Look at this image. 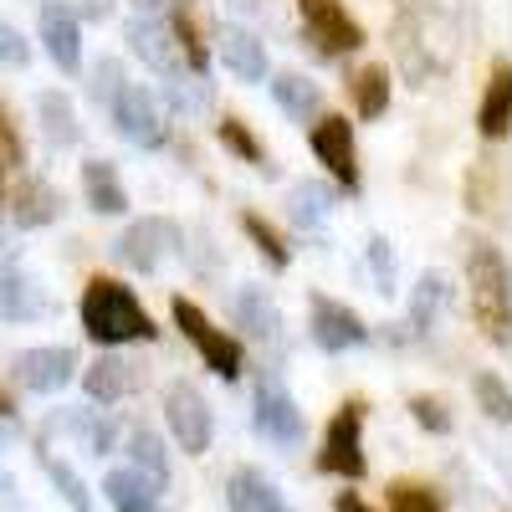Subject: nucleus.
Here are the masks:
<instances>
[{
    "label": "nucleus",
    "mask_w": 512,
    "mask_h": 512,
    "mask_svg": "<svg viewBox=\"0 0 512 512\" xmlns=\"http://www.w3.org/2000/svg\"><path fill=\"white\" fill-rule=\"evenodd\" d=\"M231 313H236V323L246 328V338H256V344H267V349L282 344V313H277V303H272L267 287H256V282L236 287Z\"/></svg>",
    "instance_id": "nucleus-16"
},
{
    "label": "nucleus",
    "mask_w": 512,
    "mask_h": 512,
    "mask_svg": "<svg viewBox=\"0 0 512 512\" xmlns=\"http://www.w3.org/2000/svg\"><path fill=\"white\" fill-rule=\"evenodd\" d=\"M466 282H472L477 328L492 338V349L512 344V267L497 241H477L466 251Z\"/></svg>",
    "instance_id": "nucleus-2"
},
{
    "label": "nucleus",
    "mask_w": 512,
    "mask_h": 512,
    "mask_svg": "<svg viewBox=\"0 0 512 512\" xmlns=\"http://www.w3.org/2000/svg\"><path fill=\"white\" fill-rule=\"evenodd\" d=\"M313 154L349 195H359V149H354V123L349 118H338V113L318 118L313 123Z\"/></svg>",
    "instance_id": "nucleus-11"
},
{
    "label": "nucleus",
    "mask_w": 512,
    "mask_h": 512,
    "mask_svg": "<svg viewBox=\"0 0 512 512\" xmlns=\"http://www.w3.org/2000/svg\"><path fill=\"white\" fill-rule=\"evenodd\" d=\"M338 512H374L364 497H354V492H344V497H338Z\"/></svg>",
    "instance_id": "nucleus-42"
},
{
    "label": "nucleus",
    "mask_w": 512,
    "mask_h": 512,
    "mask_svg": "<svg viewBox=\"0 0 512 512\" xmlns=\"http://www.w3.org/2000/svg\"><path fill=\"white\" fill-rule=\"evenodd\" d=\"M472 395H477V405H482V415H487V420H497V425H507V420H512V395H507V384H502L497 374H487V369H482V374L472 379Z\"/></svg>",
    "instance_id": "nucleus-34"
},
{
    "label": "nucleus",
    "mask_w": 512,
    "mask_h": 512,
    "mask_svg": "<svg viewBox=\"0 0 512 512\" xmlns=\"http://www.w3.org/2000/svg\"><path fill=\"white\" fill-rule=\"evenodd\" d=\"M72 374H77V354L67 344H41L16 354V384L31 395H57L62 384H72Z\"/></svg>",
    "instance_id": "nucleus-13"
},
{
    "label": "nucleus",
    "mask_w": 512,
    "mask_h": 512,
    "mask_svg": "<svg viewBox=\"0 0 512 512\" xmlns=\"http://www.w3.org/2000/svg\"><path fill=\"white\" fill-rule=\"evenodd\" d=\"M123 41H128V52H134V57H139V62H144V67H149L159 82H169V77L190 72L164 21H144V16H134V21L123 26Z\"/></svg>",
    "instance_id": "nucleus-12"
},
{
    "label": "nucleus",
    "mask_w": 512,
    "mask_h": 512,
    "mask_svg": "<svg viewBox=\"0 0 512 512\" xmlns=\"http://www.w3.org/2000/svg\"><path fill=\"white\" fill-rule=\"evenodd\" d=\"M226 502H231V512H287L277 482L267 472H256V466H236L226 477Z\"/></svg>",
    "instance_id": "nucleus-19"
},
{
    "label": "nucleus",
    "mask_w": 512,
    "mask_h": 512,
    "mask_svg": "<svg viewBox=\"0 0 512 512\" xmlns=\"http://www.w3.org/2000/svg\"><path fill=\"white\" fill-rule=\"evenodd\" d=\"M128 461H134V472L149 482V487H169V456H164V441L154 431H134L128 436Z\"/></svg>",
    "instance_id": "nucleus-30"
},
{
    "label": "nucleus",
    "mask_w": 512,
    "mask_h": 512,
    "mask_svg": "<svg viewBox=\"0 0 512 512\" xmlns=\"http://www.w3.org/2000/svg\"><path fill=\"white\" fill-rule=\"evenodd\" d=\"M364 267L374 272V292L379 297H395L400 292V267H395V246L384 236H369L364 241Z\"/></svg>",
    "instance_id": "nucleus-32"
},
{
    "label": "nucleus",
    "mask_w": 512,
    "mask_h": 512,
    "mask_svg": "<svg viewBox=\"0 0 512 512\" xmlns=\"http://www.w3.org/2000/svg\"><path fill=\"white\" fill-rule=\"evenodd\" d=\"M144 21H169V16H180V11H190V0H128Z\"/></svg>",
    "instance_id": "nucleus-40"
},
{
    "label": "nucleus",
    "mask_w": 512,
    "mask_h": 512,
    "mask_svg": "<svg viewBox=\"0 0 512 512\" xmlns=\"http://www.w3.org/2000/svg\"><path fill=\"white\" fill-rule=\"evenodd\" d=\"M41 466H47V477H52V487H57V492L67 497V507H72V512H93V497H88V487H82V477L72 472L67 461L47 456V461H41Z\"/></svg>",
    "instance_id": "nucleus-35"
},
{
    "label": "nucleus",
    "mask_w": 512,
    "mask_h": 512,
    "mask_svg": "<svg viewBox=\"0 0 512 512\" xmlns=\"http://www.w3.org/2000/svg\"><path fill=\"white\" fill-rule=\"evenodd\" d=\"M303 11V41L318 57H349L364 47V26L344 11V0H297Z\"/></svg>",
    "instance_id": "nucleus-4"
},
{
    "label": "nucleus",
    "mask_w": 512,
    "mask_h": 512,
    "mask_svg": "<svg viewBox=\"0 0 512 512\" xmlns=\"http://www.w3.org/2000/svg\"><path fill=\"white\" fill-rule=\"evenodd\" d=\"M0 62H6V67H26L31 62V41L6 16H0Z\"/></svg>",
    "instance_id": "nucleus-39"
},
{
    "label": "nucleus",
    "mask_w": 512,
    "mask_h": 512,
    "mask_svg": "<svg viewBox=\"0 0 512 512\" xmlns=\"http://www.w3.org/2000/svg\"><path fill=\"white\" fill-rule=\"evenodd\" d=\"M52 313V297L41 292L26 272L0 267V323H36Z\"/></svg>",
    "instance_id": "nucleus-18"
},
{
    "label": "nucleus",
    "mask_w": 512,
    "mask_h": 512,
    "mask_svg": "<svg viewBox=\"0 0 512 512\" xmlns=\"http://www.w3.org/2000/svg\"><path fill=\"white\" fill-rule=\"evenodd\" d=\"M36 118H41V134H47L52 149H72L82 139V123H77V108L67 93L47 88V93H36Z\"/></svg>",
    "instance_id": "nucleus-25"
},
{
    "label": "nucleus",
    "mask_w": 512,
    "mask_h": 512,
    "mask_svg": "<svg viewBox=\"0 0 512 512\" xmlns=\"http://www.w3.org/2000/svg\"><path fill=\"white\" fill-rule=\"evenodd\" d=\"M308 328H313V344H318L323 354H349V349H364V344H369V323H364L349 303L328 297V292H313Z\"/></svg>",
    "instance_id": "nucleus-9"
},
{
    "label": "nucleus",
    "mask_w": 512,
    "mask_h": 512,
    "mask_svg": "<svg viewBox=\"0 0 512 512\" xmlns=\"http://www.w3.org/2000/svg\"><path fill=\"white\" fill-rule=\"evenodd\" d=\"M113 11V0H82V11H77V21H103Z\"/></svg>",
    "instance_id": "nucleus-41"
},
{
    "label": "nucleus",
    "mask_w": 512,
    "mask_h": 512,
    "mask_svg": "<svg viewBox=\"0 0 512 512\" xmlns=\"http://www.w3.org/2000/svg\"><path fill=\"white\" fill-rule=\"evenodd\" d=\"M451 308V282L441 277V272H425L415 287H410V313H405V328L415 333V338H425L436 328V318Z\"/></svg>",
    "instance_id": "nucleus-22"
},
{
    "label": "nucleus",
    "mask_w": 512,
    "mask_h": 512,
    "mask_svg": "<svg viewBox=\"0 0 512 512\" xmlns=\"http://www.w3.org/2000/svg\"><path fill=\"white\" fill-rule=\"evenodd\" d=\"M251 425H256V436H267L272 446H297L303 441V410H297V400L287 395V384L277 374H262L256 379V395H251Z\"/></svg>",
    "instance_id": "nucleus-6"
},
{
    "label": "nucleus",
    "mask_w": 512,
    "mask_h": 512,
    "mask_svg": "<svg viewBox=\"0 0 512 512\" xmlns=\"http://www.w3.org/2000/svg\"><path fill=\"white\" fill-rule=\"evenodd\" d=\"M123 88H128V72H123V62H118V57H103V62L93 67V98H98V103H113Z\"/></svg>",
    "instance_id": "nucleus-38"
},
{
    "label": "nucleus",
    "mask_w": 512,
    "mask_h": 512,
    "mask_svg": "<svg viewBox=\"0 0 512 512\" xmlns=\"http://www.w3.org/2000/svg\"><path fill=\"white\" fill-rule=\"evenodd\" d=\"M169 313H175V328L205 354V369H216L226 384H236V379L246 374V349H241V338L221 333L216 323H210V318L190 303V297H175V303H169Z\"/></svg>",
    "instance_id": "nucleus-3"
},
{
    "label": "nucleus",
    "mask_w": 512,
    "mask_h": 512,
    "mask_svg": "<svg viewBox=\"0 0 512 512\" xmlns=\"http://www.w3.org/2000/svg\"><path fill=\"white\" fill-rule=\"evenodd\" d=\"M0 415H11V400L6 395H0Z\"/></svg>",
    "instance_id": "nucleus-43"
},
{
    "label": "nucleus",
    "mask_w": 512,
    "mask_h": 512,
    "mask_svg": "<svg viewBox=\"0 0 512 512\" xmlns=\"http://www.w3.org/2000/svg\"><path fill=\"white\" fill-rule=\"evenodd\" d=\"M41 436H72L77 446H88L93 456H108L113 451V425L108 420H93L88 410H57L47 425H41Z\"/></svg>",
    "instance_id": "nucleus-24"
},
{
    "label": "nucleus",
    "mask_w": 512,
    "mask_h": 512,
    "mask_svg": "<svg viewBox=\"0 0 512 512\" xmlns=\"http://www.w3.org/2000/svg\"><path fill=\"white\" fill-rule=\"evenodd\" d=\"M82 195H88L98 216H123L128 210V190L108 159H82Z\"/></svg>",
    "instance_id": "nucleus-23"
},
{
    "label": "nucleus",
    "mask_w": 512,
    "mask_h": 512,
    "mask_svg": "<svg viewBox=\"0 0 512 512\" xmlns=\"http://www.w3.org/2000/svg\"><path fill=\"white\" fill-rule=\"evenodd\" d=\"M103 492H108V502L118 512H159V487H149L134 466H113Z\"/></svg>",
    "instance_id": "nucleus-28"
},
{
    "label": "nucleus",
    "mask_w": 512,
    "mask_h": 512,
    "mask_svg": "<svg viewBox=\"0 0 512 512\" xmlns=\"http://www.w3.org/2000/svg\"><path fill=\"white\" fill-rule=\"evenodd\" d=\"M390 512H446L441 497L425 487V482H390Z\"/></svg>",
    "instance_id": "nucleus-36"
},
{
    "label": "nucleus",
    "mask_w": 512,
    "mask_h": 512,
    "mask_svg": "<svg viewBox=\"0 0 512 512\" xmlns=\"http://www.w3.org/2000/svg\"><path fill=\"white\" fill-rule=\"evenodd\" d=\"M477 128L487 139H507V128H512V67L507 57L492 62L487 72V93H482V108H477Z\"/></svg>",
    "instance_id": "nucleus-20"
},
{
    "label": "nucleus",
    "mask_w": 512,
    "mask_h": 512,
    "mask_svg": "<svg viewBox=\"0 0 512 512\" xmlns=\"http://www.w3.org/2000/svg\"><path fill=\"white\" fill-rule=\"evenodd\" d=\"M180 246V226L175 221H164V216H144L134 226H123V236L113 241V256L128 267V272H144L154 277L164 267V256Z\"/></svg>",
    "instance_id": "nucleus-8"
},
{
    "label": "nucleus",
    "mask_w": 512,
    "mask_h": 512,
    "mask_svg": "<svg viewBox=\"0 0 512 512\" xmlns=\"http://www.w3.org/2000/svg\"><path fill=\"white\" fill-rule=\"evenodd\" d=\"M82 333L103 349H123V344H154L159 328L144 313V303L134 297V287H123L113 277H93L82 287V303H77Z\"/></svg>",
    "instance_id": "nucleus-1"
},
{
    "label": "nucleus",
    "mask_w": 512,
    "mask_h": 512,
    "mask_svg": "<svg viewBox=\"0 0 512 512\" xmlns=\"http://www.w3.org/2000/svg\"><path fill=\"white\" fill-rule=\"evenodd\" d=\"M41 47H47V57L62 72L82 67V21H77L72 6H62V0H47V6H41Z\"/></svg>",
    "instance_id": "nucleus-15"
},
{
    "label": "nucleus",
    "mask_w": 512,
    "mask_h": 512,
    "mask_svg": "<svg viewBox=\"0 0 512 512\" xmlns=\"http://www.w3.org/2000/svg\"><path fill=\"white\" fill-rule=\"evenodd\" d=\"M216 36H221V62L231 67V77H236V82H262V77L272 72L267 47H262V36H256V31H246V26L226 21Z\"/></svg>",
    "instance_id": "nucleus-17"
},
{
    "label": "nucleus",
    "mask_w": 512,
    "mask_h": 512,
    "mask_svg": "<svg viewBox=\"0 0 512 512\" xmlns=\"http://www.w3.org/2000/svg\"><path fill=\"white\" fill-rule=\"evenodd\" d=\"M164 425H169V436H175V446L185 456H205L210 441H216V415H210L205 395L185 379L164 390Z\"/></svg>",
    "instance_id": "nucleus-5"
},
{
    "label": "nucleus",
    "mask_w": 512,
    "mask_h": 512,
    "mask_svg": "<svg viewBox=\"0 0 512 512\" xmlns=\"http://www.w3.org/2000/svg\"><path fill=\"white\" fill-rule=\"evenodd\" d=\"M333 216V190L323 180H297L287 190V221L303 226V231H318L323 221Z\"/></svg>",
    "instance_id": "nucleus-26"
},
{
    "label": "nucleus",
    "mask_w": 512,
    "mask_h": 512,
    "mask_svg": "<svg viewBox=\"0 0 512 512\" xmlns=\"http://www.w3.org/2000/svg\"><path fill=\"white\" fill-rule=\"evenodd\" d=\"M272 103H277L287 118H318L323 93H318V82H313L308 72H277V77H272Z\"/></svg>",
    "instance_id": "nucleus-27"
},
{
    "label": "nucleus",
    "mask_w": 512,
    "mask_h": 512,
    "mask_svg": "<svg viewBox=\"0 0 512 512\" xmlns=\"http://www.w3.org/2000/svg\"><path fill=\"white\" fill-rule=\"evenodd\" d=\"M354 108L369 123L384 118V108H390V67H384V62H369V67L354 72Z\"/></svg>",
    "instance_id": "nucleus-29"
},
{
    "label": "nucleus",
    "mask_w": 512,
    "mask_h": 512,
    "mask_svg": "<svg viewBox=\"0 0 512 512\" xmlns=\"http://www.w3.org/2000/svg\"><path fill=\"white\" fill-rule=\"evenodd\" d=\"M62 216V195H57V185H47V180H21L16 185V195H11V221L21 226V231H36V226H52Z\"/></svg>",
    "instance_id": "nucleus-21"
},
{
    "label": "nucleus",
    "mask_w": 512,
    "mask_h": 512,
    "mask_svg": "<svg viewBox=\"0 0 512 512\" xmlns=\"http://www.w3.org/2000/svg\"><path fill=\"white\" fill-rule=\"evenodd\" d=\"M216 128H221L226 154H236V159H246V164H256V169H267V149H262V139H256L241 118H221Z\"/></svg>",
    "instance_id": "nucleus-33"
},
{
    "label": "nucleus",
    "mask_w": 512,
    "mask_h": 512,
    "mask_svg": "<svg viewBox=\"0 0 512 512\" xmlns=\"http://www.w3.org/2000/svg\"><path fill=\"white\" fill-rule=\"evenodd\" d=\"M139 384H144V364L128 359L123 349H108L82 369V390H88V400H98V405H118L123 395H134Z\"/></svg>",
    "instance_id": "nucleus-14"
},
{
    "label": "nucleus",
    "mask_w": 512,
    "mask_h": 512,
    "mask_svg": "<svg viewBox=\"0 0 512 512\" xmlns=\"http://www.w3.org/2000/svg\"><path fill=\"white\" fill-rule=\"evenodd\" d=\"M241 231L256 241V251H262L272 267H287V262H292V246H287V236H282L267 216H256V210H241Z\"/></svg>",
    "instance_id": "nucleus-31"
},
{
    "label": "nucleus",
    "mask_w": 512,
    "mask_h": 512,
    "mask_svg": "<svg viewBox=\"0 0 512 512\" xmlns=\"http://www.w3.org/2000/svg\"><path fill=\"white\" fill-rule=\"evenodd\" d=\"M108 118H113V134L123 144H134V149H159L164 144V118H159L149 88H139V82H128V88L108 103Z\"/></svg>",
    "instance_id": "nucleus-10"
},
{
    "label": "nucleus",
    "mask_w": 512,
    "mask_h": 512,
    "mask_svg": "<svg viewBox=\"0 0 512 512\" xmlns=\"http://www.w3.org/2000/svg\"><path fill=\"white\" fill-rule=\"evenodd\" d=\"M318 472L328 477H364V400H349L328 420L323 451H318Z\"/></svg>",
    "instance_id": "nucleus-7"
},
{
    "label": "nucleus",
    "mask_w": 512,
    "mask_h": 512,
    "mask_svg": "<svg viewBox=\"0 0 512 512\" xmlns=\"http://www.w3.org/2000/svg\"><path fill=\"white\" fill-rule=\"evenodd\" d=\"M410 415H415L431 436H451V410H446L436 395H410Z\"/></svg>",
    "instance_id": "nucleus-37"
}]
</instances>
